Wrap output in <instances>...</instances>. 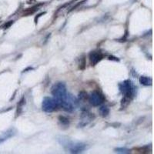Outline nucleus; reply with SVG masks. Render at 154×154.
<instances>
[{
    "label": "nucleus",
    "instance_id": "nucleus-1",
    "mask_svg": "<svg viewBox=\"0 0 154 154\" xmlns=\"http://www.w3.org/2000/svg\"><path fill=\"white\" fill-rule=\"evenodd\" d=\"M119 88L122 94L125 98L131 100L136 94L137 87L133 86V82L130 80H125L119 84Z\"/></svg>",
    "mask_w": 154,
    "mask_h": 154
},
{
    "label": "nucleus",
    "instance_id": "nucleus-2",
    "mask_svg": "<svg viewBox=\"0 0 154 154\" xmlns=\"http://www.w3.org/2000/svg\"><path fill=\"white\" fill-rule=\"evenodd\" d=\"M62 141L60 143L66 146L71 153H79L84 151L86 148V145L82 143H75L69 141L68 139H61Z\"/></svg>",
    "mask_w": 154,
    "mask_h": 154
},
{
    "label": "nucleus",
    "instance_id": "nucleus-3",
    "mask_svg": "<svg viewBox=\"0 0 154 154\" xmlns=\"http://www.w3.org/2000/svg\"><path fill=\"white\" fill-rule=\"evenodd\" d=\"M78 101L75 97L67 93L63 99H62L60 102V106L68 112H72L75 109L77 106Z\"/></svg>",
    "mask_w": 154,
    "mask_h": 154
},
{
    "label": "nucleus",
    "instance_id": "nucleus-4",
    "mask_svg": "<svg viewBox=\"0 0 154 154\" xmlns=\"http://www.w3.org/2000/svg\"><path fill=\"white\" fill-rule=\"evenodd\" d=\"M60 107V103L56 99L51 97H45L42 100V110L46 112H53L57 108Z\"/></svg>",
    "mask_w": 154,
    "mask_h": 154
},
{
    "label": "nucleus",
    "instance_id": "nucleus-5",
    "mask_svg": "<svg viewBox=\"0 0 154 154\" xmlns=\"http://www.w3.org/2000/svg\"><path fill=\"white\" fill-rule=\"evenodd\" d=\"M52 94L53 97L59 101L63 99L67 94L66 87L63 82H57L52 88Z\"/></svg>",
    "mask_w": 154,
    "mask_h": 154
},
{
    "label": "nucleus",
    "instance_id": "nucleus-6",
    "mask_svg": "<svg viewBox=\"0 0 154 154\" xmlns=\"http://www.w3.org/2000/svg\"><path fill=\"white\" fill-rule=\"evenodd\" d=\"M89 99V103L91 104L93 106H99L102 105L105 101V97L99 91H95L92 92L90 96L88 97Z\"/></svg>",
    "mask_w": 154,
    "mask_h": 154
},
{
    "label": "nucleus",
    "instance_id": "nucleus-7",
    "mask_svg": "<svg viewBox=\"0 0 154 154\" xmlns=\"http://www.w3.org/2000/svg\"><path fill=\"white\" fill-rule=\"evenodd\" d=\"M94 119V115L93 113L88 112V111H84L82 112V115L80 116V122H79V127H83L86 126Z\"/></svg>",
    "mask_w": 154,
    "mask_h": 154
},
{
    "label": "nucleus",
    "instance_id": "nucleus-8",
    "mask_svg": "<svg viewBox=\"0 0 154 154\" xmlns=\"http://www.w3.org/2000/svg\"><path fill=\"white\" fill-rule=\"evenodd\" d=\"M103 58V55L100 52H91L89 54V60L92 66H96Z\"/></svg>",
    "mask_w": 154,
    "mask_h": 154
},
{
    "label": "nucleus",
    "instance_id": "nucleus-9",
    "mask_svg": "<svg viewBox=\"0 0 154 154\" xmlns=\"http://www.w3.org/2000/svg\"><path fill=\"white\" fill-rule=\"evenodd\" d=\"M15 133H16V132H15L14 129H11V130H8L7 132H5V133H3V134L0 137V143L4 142V141H5V140H7L8 139L10 138V137H13L15 135Z\"/></svg>",
    "mask_w": 154,
    "mask_h": 154
},
{
    "label": "nucleus",
    "instance_id": "nucleus-10",
    "mask_svg": "<svg viewBox=\"0 0 154 154\" xmlns=\"http://www.w3.org/2000/svg\"><path fill=\"white\" fill-rule=\"evenodd\" d=\"M140 82L142 85H143V86H152V81L150 77L144 76V75H143V76H141L140 78Z\"/></svg>",
    "mask_w": 154,
    "mask_h": 154
},
{
    "label": "nucleus",
    "instance_id": "nucleus-11",
    "mask_svg": "<svg viewBox=\"0 0 154 154\" xmlns=\"http://www.w3.org/2000/svg\"><path fill=\"white\" fill-rule=\"evenodd\" d=\"M25 104H26V99H25V97H23L17 104V109H16V114H17V116L20 115V113L23 111V108Z\"/></svg>",
    "mask_w": 154,
    "mask_h": 154
},
{
    "label": "nucleus",
    "instance_id": "nucleus-12",
    "mask_svg": "<svg viewBox=\"0 0 154 154\" xmlns=\"http://www.w3.org/2000/svg\"><path fill=\"white\" fill-rule=\"evenodd\" d=\"M59 122H60L61 126H67L69 124V119L66 117V116H59Z\"/></svg>",
    "mask_w": 154,
    "mask_h": 154
},
{
    "label": "nucleus",
    "instance_id": "nucleus-13",
    "mask_svg": "<svg viewBox=\"0 0 154 154\" xmlns=\"http://www.w3.org/2000/svg\"><path fill=\"white\" fill-rule=\"evenodd\" d=\"M100 112L103 117H106L109 113V109L107 106H101L100 108Z\"/></svg>",
    "mask_w": 154,
    "mask_h": 154
},
{
    "label": "nucleus",
    "instance_id": "nucleus-14",
    "mask_svg": "<svg viewBox=\"0 0 154 154\" xmlns=\"http://www.w3.org/2000/svg\"><path fill=\"white\" fill-rule=\"evenodd\" d=\"M115 152H118V153H123V154H127L130 153L131 150L130 149H128L126 148H123V147H118V148H116Z\"/></svg>",
    "mask_w": 154,
    "mask_h": 154
},
{
    "label": "nucleus",
    "instance_id": "nucleus-15",
    "mask_svg": "<svg viewBox=\"0 0 154 154\" xmlns=\"http://www.w3.org/2000/svg\"><path fill=\"white\" fill-rule=\"evenodd\" d=\"M88 98V95L86 92L82 91L79 93V101H84Z\"/></svg>",
    "mask_w": 154,
    "mask_h": 154
},
{
    "label": "nucleus",
    "instance_id": "nucleus-16",
    "mask_svg": "<svg viewBox=\"0 0 154 154\" xmlns=\"http://www.w3.org/2000/svg\"><path fill=\"white\" fill-rule=\"evenodd\" d=\"M86 68V60L84 56H82L79 60V69L82 70H84Z\"/></svg>",
    "mask_w": 154,
    "mask_h": 154
},
{
    "label": "nucleus",
    "instance_id": "nucleus-17",
    "mask_svg": "<svg viewBox=\"0 0 154 154\" xmlns=\"http://www.w3.org/2000/svg\"><path fill=\"white\" fill-rule=\"evenodd\" d=\"M13 23H14V21H9L7 22V23H5V25L3 26V29H9V27L12 26V24H13Z\"/></svg>",
    "mask_w": 154,
    "mask_h": 154
},
{
    "label": "nucleus",
    "instance_id": "nucleus-18",
    "mask_svg": "<svg viewBox=\"0 0 154 154\" xmlns=\"http://www.w3.org/2000/svg\"><path fill=\"white\" fill-rule=\"evenodd\" d=\"M44 14H46V12H42V13L38 14L37 16H35V24H37V23H38V19H39V18H40L41 16H42V15H44Z\"/></svg>",
    "mask_w": 154,
    "mask_h": 154
},
{
    "label": "nucleus",
    "instance_id": "nucleus-19",
    "mask_svg": "<svg viewBox=\"0 0 154 154\" xmlns=\"http://www.w3.org/2000/svg\"><path fill=\"white\" fill-rule=\"evenodd\" d=\"M109 60H114V61H116V62H119V59H118V58H116V57H114V56H109Z\"/></svg>",
    "mask_w": 154,
    "mask_h": 154
},
{
    "label": "nucleus",
    "instance_id": "nucleus-20",
    "mask_svg": "<svg viewBox=\"0 0 154 154\" xmlns=\"http://www.w3.org/2000/svg\"><path fill=\"white\" fill-rule=\"evenodd\" d=\"M32 69H33V68H32V67H29V68H27V69H26L23 70V72H27L28 70H32Z\"/></svg>",
    "mask_w": 154,
    "mask_h": 154
}]
</instances>
